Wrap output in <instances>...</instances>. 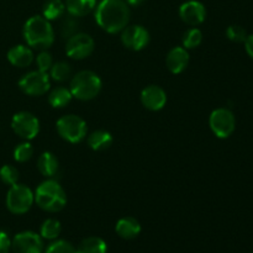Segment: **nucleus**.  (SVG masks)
Listing matches in <instances>:
<instances>
[{"instance_id":"1","label":"nucleus","mask_w":253,"mask_h":253,"mask_svg":"<svg viewBox=\"0 0 253 253\" xmlns=\"http://www.w3.org/2000/svg\"><path fill=\"white\" fill-rule=\"evenodd\" d=\"M130 7L124 0H101L95 6V21L108 34H118L130 21Z\"/></svg>"},{"instance_id":"2","label":"nucleus","mask_w":253,"mask_h":253,"mask_svg":"<svg viewBox=\"0 0 253 253\" xmlns=\"http://www.w3.org/2000/svg\"><path fill=\"white\" fill-rule=\"evenodd\" d=\"M22 34L27 46L40 51L47 49L54 42V31L51 21L40 15H35L25 22Z\"/></svg>"},{"instance_id":"3","label":"nucleus","mask_w":253,"mask_h":253,"mask_svg":"<svg viewBox=\"0 0 253 253\" xmlns=\"http://www.w3.org/2000/svg\"><path fill=\"white\" fill-rule=\"evenodd\" d=\"M35 203L42 210L48 212H58L66 207L67 195L62 185L53 179L42 182L35 190Z\"/></svg>"},{"instance_id":"4","label":"nucleus","mask_w":253,"mask_h":253,"mask_svg":"<svg viewBox=\"0 0 253 253\" xmlns=\"http://www.w3.org/2000/svg\"><path fill=\"white\" fill-rule=\"evenodd\" d=\"M101 86L103 82L98 74L91 71H81L72 77L69 90L73 98L82 101H88L93 100L99 95Z\"/></svg>"},{"instance_id":"5","label":"nucleus","mask_w":253,"mask_h":253,"mask_svg":"<svg viewBox=\"0 0 253 253\" xmlns=\"http://www.w3.org/2000/svg\"><path fill=\"white\" fill-rule=\"evenodd\" d=\"M56 128L58 135L71 143L82 142L86 137V132H88L85 121L81 116L73 115V114L64 115L58 119L56 123Z\"/></svg>"},{"instance_id":"6","label":"nucleus","mask_w":253,"mask_h":253,"mask_svg":"<svg viewBox=\"0 0 253 253\" xmlns=\"http://www.w3.org/2000/svg\"><path fill=\"white\" fill-rule=\"evenodd\" d=\"M35 203L34 192L25 184L11 185L6 194V208L15 215H22L29 211Z\"/></svg>"},{"instance_id":"7","label":"nucleus","mask_w":253,"mask_h":253,"mask_svg":"<svg viewBox=\"0 0 253 253\" xmlns=\"http://www.w3.org/2000/svg\"><path fill=\"white\" fill-rule=\"evenodd\" d=\"M209 126L216 137L227 138L234 133L236 127V119L230 109H215L209 116Z\"/></svg>"},{"instance_id":"8","label":"nucleus","mask_w":253,"mask_h":253,"mask_svg":"<svg viewBox=\"0 0 253 253\" xmlns=\"http://www.w3.org/2000/svg\"><path fill=\"white\" fill-rule=\"evenodd\" d=\"M19 88L22 93L31 96H40L46 94L51 88L49 76L46 72L31 71L24 74L19 81Z\"/></svg>"},{"instance_id":"9","label":"nucleus","mask_w":253,"mask_h":253,"mask_svg":"<svg viewBox=\"0 0 253 253\" xmlns=\"http://www.w3.org/2000/svg\"><path fill=\"white\" fill-rule=\"evenodd\" d=\"M11 128L22 140H34L40 132V121L29 111H20L12 116Z\"/></svg>"},{"instance_id":"10","label":"nucleus","mask_w":253,"mask_h":253,"mask_svg":"<svg viewBox=\"0 0 253 253\" xmlns=\"http://www.w3.org/2000/svg\"><path fill=\"white\" fill-rule=\"evenodd\" d=\"M94 51V40L88 34H74L69 36L66 43V53L69 58L81 59L88 58Z\"/></svg>"},{"instance_id":"11","label":"nucleus","mask_w":253,"mask_h":253,"mask_svg":"<svg viewBox=\"0 0 253 253\" xmlns=\"http://www.w3.org/2000/svg\"><path fill=\"white\" fill-rule=\"evenodd\" d=\"M11 250L14 253H43V239L36 232H20L11 240Z\"/></svg>"},{"instance_id":"12","label":"nucleus","mask_w":253,"mask_h":253,"mask_svg":"<svg viewBox=\"0 0 253 253\" xmlns=\"http://www.w3.org/2000/svg\"><path fill=\"white\" fill-rule=\"evenodd\" d=\"M121 42L131 51H141L150 42V32L141 25L126 26L121 31Z\"/></svg>"},{"instance_id":"13","label":"nucleus","mask_w":253,"mask_h":253,"mask_svg":"<svg viewBox=\"0 0 253 253\" xmlns=\"http://www.w3.org/2000/svg\"><path fill=\"white\" fill-rule=\"evenodd\" d=\"M179 17L184 24L195 27L205 21L207 9L204 4L198 0H188L180 5Z\"/></svg>"},{"instance_id":"14","label":"nucleus","mask_w":253,"mask_h":253,"mask_svg":"<svg viewBox=\"0 0 253 253\" xmlns=\"http://www.w3.org/2000/svg\"><path fill=\"white\" fill-rule=\"evenodd\" d=\"M141 103L151 111L162 110L167 103V93L160 85H148L141 91Z\"/></svg>"},{"instance_id":"15","label":"nucleus","mask_w":253,"mask_h":253,"mask_svg":"<svg viewBox=\"0 0 253 253\" xmlns=\"http://www.w3.org/2000/svg\"><path fill=\"white\" fill-rule=\"evenodd\" d=\"M189 64V52L183 46L173 47L166 57V66L173 74H179L185 71Z\"/></svg>"},{"instance_id":"16","label":"nucleus","mask_w":253,"mask_h":253,"mask_svg":"<svg viewBox=\"0 0 253 253\" xmlns=\"http://www.w3.org/2000/svg\"><path fill=\"white\" fill-rule=\"evenodd\" d=\"M7 61L15 67L25 68L34 62V52L32 48L25 44H16L7 51Z\"/></svg>"},{"instance_id":"17","label":"nucleus","mask_w":253,"mask_h":253,"mask_svg":"<svg viewBox=\"0 0 253 253\" xmlns=\"http://www.w3.org/2000/svg\"><path fill=\"white\" fill-rule=\"evenodd\" d=\"M116 234L124 240H132L141 232V225L137 219L132 216H125L116 222Z\"/></svg>"},{"instance_id":"18","label":"nucleus","mask_w":253,"mask_h":253,"mask_svg":"<svg viewBox=\"0 0 253 253\" xmlns=\"http://www.w3.org/2000/svg\"><path fill=\"white\" fill-rule=\"evenodd\" d=\"M113 136L109 131L96 130L88 136L86 142L93 151H104L113 145Z\"/></svg>"},{"instance_id":"19","label":"nucleus","mask_w":253,"mask_h":253,"mask_svg":"<svg viewBox=\"0 0 253 253\" xmlns=\"http://www.w3.org/2000/svg\"><path fill=\"white\" fill-rule=\"evenodd\" d=\"M96 6V0H66V9L74 17L90 14Z\"/></svg>"},{"instance_id":"20","label":"nucleus","mask_w":253,"mask_h":253,"mask_svg":"<svg viewBox=\"0 0 253 253\" xmlns=\"http://www.w3.org/2000/svg\"><path fill=\"white\" fill-rule=\"evenodd\" d=\"M59 167V162L52 152H43L37 160V168L44 177H53Z\"/></svg>"},{"instance_id":"21","label":"nucleus","mask_w":253,"mask_h":253,"mask_svg":"<svg viewBox=\"0 0 253 253\" xmlns=\"http://www.w3.org/2000/svg\"><path fill=\"white\" fill-rule=\"evenodd\" d=\"M108 245L101 237L90 236L82 240L77 247V253H106Z\"/></svg>"},{"instance_id":"22","label":"nucleus","mask_w":253,"mask_h":253,"mask_svg":"<svg viewBox=\"0 0 253 253\" xmlns=\"http://www.w3.org/2000/svg\"><path fill=\"white\" fill-rule=\"evenodd\" d=\"M72 99H73V95L69 88H66V86H57L52 89L51 93L48 94V103L54 109L64 108L71 103Z\"/></svg>"},{"instance_id":"23","label":"nucleus","mask_w":253,"mask_h":253,"mask_svg":"<svg viewBox=\"0 0 253 253\" xmlns=\"http://www.w3.org/2000/svg\"><path fill=\"white\" fill-rule=\"evenodd\" d=\"M66 11V4L62 0H47L43 5L42 16L47 19L48 21L57 20L62 16Z\"/></svg>"},{"instance_id":"24","label":"nucleus","mask_w":253,"mask_h":253,"mask_svg":"<svg viewBox=\"0 0 253 253\" xmlns=\"http://www.w3.org/2000/svg\"><path fill=\"white\" fill-rule=\"evenodd\" d=\"M62 231V225L58 220L56 219H47L42 222L41 230H40V235L43 240H49V241H54L58 239Z\"/></svg>"},{"instance_id":"25","label":"nucleus","mask_w":253,"mask_h":253,"mask_svg":"<svg viewBox=\"0 0 253 253\" xmlns=\"http://www.w3.org/2000/svg\"><path fill=\"white\" fill-rule=\"evenodd\" d=\"M203 42V32L198 27L187 30L183 35L182 43L185 49H194L199 47Z\"/></svg>"},{"instance_id":"26","label":"nucleus","mask_w":253,"mask_h":253,"mask_svg":"<svg viewBox=\"0 0 253 253\" xmlns=\"http://www.w3.org/2000/svg\"><path fill=\"white\" fill-rule=\"evenodd\" d=\"M72 74L71 66L67 62H56L49 69V78L54 82H66Z\"/></svg>"},{"instance_id":"27","label":"nucleus","mask_w":253,"mask_h":253,"mask_svg":"<svg viewBox=\"0 0 253 253\" xmlns=\"http://www.w3.org/2000/svg\"><path fill=\"white\" fill-rule=\"evenodd\" d=\"M34 156V147L29 141L20 143L14 150V160L19 163H24L30 161Z\"/></svg>"},{"instance_id":"28","label":"nucleus","mask_w":253,"mask_h":253,"mask_svg":"<svg viewBox=\"0 0 253 253\" xmlns=\"http://www.w3.org/2000/svg\"><path fill=\"white\" fill-rule=\"evenodd\" d=\"M20 173L19 169L16 167L11 165H5L0 168V179L4 184L6 185H14L16 184L17 180H19Z\"/></svg>"},{"instance_id":"29","label":"nucleus","mask_w":253,"mask_h":253,"mask_svg":"<svg viewBox=\"0 0 253 253\" xmlns=\"http://www.w3.org/2000/svg\"><path fill=\"white\" fill-rule=\"evenodd\" d=\"M43 253H77V249L66 240H56L44 249Z\"/></svg>"},{"instance_id":"30","label":"nucleus","mask_w":253,"mask_h":253,"mask_svg":"<svg viewBox=\"0 0 253 253\" xmlns=\"http://www.w3.org/2000/svg\"><path fill=\"white\" fill-rule=\"evenodd\" d=\"M226 36L230 41L236 42V43H242L247 37L246 30L240 25H231L226 29Z\"/></svg>"},{"instance_id":"31","label":"nucleus","mask_w":253,"mask_h":253,"mask_svg":"<svg viewBox=\"0 0 253 253\" xmlns=\"http://www.w3.org/2000/svg\"><path fill=\"white\" fill-rule=\"evenodd\" d=\"M53 64V57L47 49H42L36 57V66L37 69L41 72H48Z\"/></svg>"},{"instance_id":"32","label":"nucleus","mask_w":253,"mask_h":253,"mask_svg":"<svg viewBox=\"0 0 253 253\" xmlns=\"http://www.w3.org/2000/svg\"><path fill=\"white\" fill-rule=\"evenodd\" d=\"M11 250V240L5 231L0 230V253H9Z\"/></svg>"},{"instance_id":"33","label":"nucleus","mask_w":253,"mask_h":253,"mask_svg":"<svg viewBox=\"0 0 253 253\" xmlns=\"http://www.w3.org/2000/svg\"><path fill=\"white\" fill-rule=\"evenodd\" d=\"M245 49H246L247 54L253 59V34L247 35L246 40H245Z\"/></svg>"},{"instance_id":"34","label":"nucleus","mask_w":253,"mask_h":253,"mask_svg":"<svg viewBox=\"0 0 253 253\" xmlns=\"http://www.w3.org/2000/svg\"><path fill=\"white\" fill-rule=\"evenodd\" d=\"M126 1H127L130 5H133V6H137V5L142 4V2L145 1V0H126Z\"/></svg>"},{"instance_id":"35","label":"nucleus","mask_w":253,"mask_h":253,"mask_svg":"<svg viewBox=\"0 0 253 253\" xmlns=\"http://www.w3.org/2000/svg\"><path fill=\"white\" fill-rule=\"evenodd\" d=\"M252 253H253V252H252Z\"/></svg>"}]
</instances>
